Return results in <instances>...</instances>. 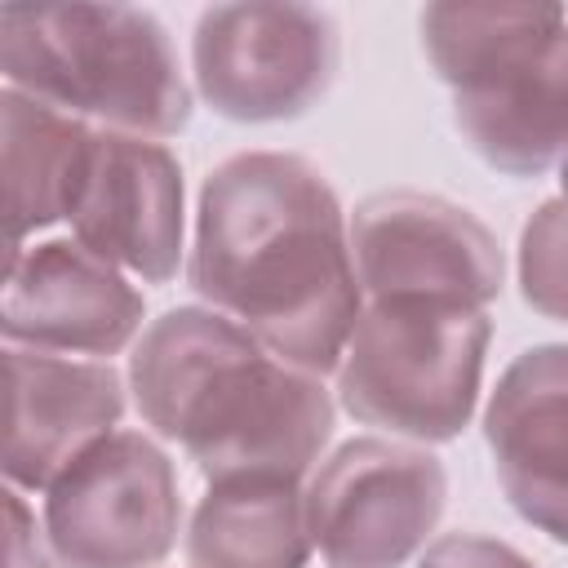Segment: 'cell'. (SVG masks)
<instances>
[{
    "label": "cell",
    "instance_id": "ba28073f",
    "mask_svg": "<svg viewBox=\"0 0 568 568\" xmlns=\"http://www.w3.org/2000/svg\"><path fill=\"white\" fill-rule=\"evenodd\" d=\"M448 497L439 457L395 439H346L306 484V528L328 568H399Z\"/></svg>",
    "mask_w": 568,
    "mask_h": 568
},
{
    "label": "cell",
    "instance_id": "ac0fdd59",
    "mask_svg": "<svg viewBox=\"0 0 568 568\" xmlns=\"http://www.w3.org/2000/svg\"><path fill=\"white\" fill-rule=\"evenodd\" d=\"M4 510H9V568H53V546L40 541V528L13 488L4 493Z\"/></svg>",
    "mask_w": 568,
    "mask_h": 568
},
{
    "label": "cell",
    "instance_id": "2e32d148",
    "mask_svg": "<svg viewBox=\"0 0 568 568\" xmlns=\"http://www.w3.org/2000/svg\"><path fill=\"white\" fill-rule=\"evenodd\" d=\"M519 293L532 311L568 324V200H546L519 231Z\"/></svg>",
    "mask_w": 568,
    "mask_h": 568
},
{
    "label": "cell",
    "instance_id": "d6986e66",
    "mask_svg": "<svg viewBox=\"0 0 568 568\" xmlns=\"http://www.w3.org/2000/svg\"><path fill=\"white\" fill-rule=\"evenodd\" d=\"M559 182H564V200H568V155H564V169H559Z\"/></svg>",
    "mask_w": 568,
    "mask_h": 568
},
{
    "label": "cell",
    "instance_id": "30bf717a",
    "mask_svg": "<svg viewBox=\"0 0 568 568\" xmlns=\"http://www.w3.org/2000/svg\"><path fill=\"white\" fill-rule=\"evenodd\" d=\"M75 244L151 284L182 262V164L155 138L98 129L80 195L71 204Z\"/></svg>",
    "mask_w": 568,
    "mask_h": 568
},
{
    "label": "cell",
    "instance_id": "6da1fadb",
    "mask_svg": "<svg viewBox=\"0 0 568 568\" xmlns=\"http://www.w3.org/2000/svg\"><path fill=\"white\" fill-rule=\"evenodd\" d=\"M186 280L209 311L311 377L342 368L364 311L342 204L288 151H244L204 178Z\"/></svg>",
    "mask_w": 568,
    "mask_h": 568
},
{
    "label": "cell",
    "instance_id": "4fadbf2b",
    "mask_svg": "<svg viewBox=\"0 0 568 568\" xmlns=\"http://www.w3.org/2000/svg\"><path fill=\"white\" fill-rule=\"evenodd\" d=\"M484 439L519 519L568 546V346L546 342L510 359Z\"/></svg>",
    "mask_w": 568,
    "mask_h": 568
},
{
    "label": "cell",
    "instance_id": "5bb4252c",
    "mask_svg": "<svg viewBox=\"0 0 568 568\" xmlns=\"http://www.w3.org/2000/svg\"><path fill=\"white\" fill-rule=\"evenodd\" d=\"M93 133L84 120L36 102L18 89L0 93V151H4V213H9V257L22 253L31 231L71 217L80 178L89 164Z\"/></svg>",
    "mask_w": 568,
    "mask_h": 568
},
{
    "label": "cell",
    "instance_id": "277c9868",
    "mask_svg": "<svg viewBox=\"0 0 568 568\" xmlns=\"http://www.w3.org/2000/svg\"><path fill=\"white\" fill-rule=\"evenodd\" d=\"M9 89L133 138H173L191 120L164 22L133 4H4Z\"/></svg>",
    "mask_w": 568,
    "mask_h": 568
},
{
    "label": "cell",
    "instance_id": "9a60e30c",
    "mask_svg": "<svg viewBox=\"0 0 568 568\" xmlns=\"http://www.w3.org/2000/svg\"><path fill=\"white\" fill-rule=\"evenodd\" d=\"M311 555L306 493L297 479H213L186 532L191 568H302Z\"/></svg>",
    "mask_w": 568,
    "mask_h": 568
},
{
    "label": "cell",
    "instance_id": "7a4b0ae2",
    "mask_svg": "<svg viewBox=\"0 0 568 568\" xmlns=\"http://www.w3.org/2000/svg\"><path fill=\"white\" fill-rule=\"evenodd\" d=\"M142 422L178 439L200 475L302 479L333 435V399L320 377L275 359L235 320L164 311L129 359Z\"/></svg>",
    "mask_w": 568,
    "mask_h": 568
},
{
    "label": "cell",
    "instance_id": "8992f818",
    "mask_svg": "<svg viewBox=\"0 0 568 568\" xmlns=\"http://www.w3.org/2000/svg\"><path fill=\"white\" fill-rule=\"evenodd\" d=\"M182 524L169 453L115 430L44 488V537L62 568H151Z\"/></svg>",
    "mask_w": 568,
    "mask_h": 568
},
{
    "label": "cell",
    "instance_id": "3957f363",
    "mask_svg": "<svg viewBox=\"0 0 568 568\" xmlns=\"http://www.w3.org/2000/svg\"><path fill=\"white\" fill-rule=\"evenodd\" d=\"M422 44L470 151L510 178L568 155V13L555 4H426Z\"/></svg>",
    "mask_w": 568,
    "mask_h": 568
},
{
    "label": "cell",
    "instance_id": "7c38bea8",
    "mask_svg": "<svg viewBox=\"0 0 568 568\" xmlns=\"http://www.w3.org/2000/svg\"><path fill=\"white\" fill-rule=\"evenodd\" d=\"M4 377V475L13 488H49L71 462L115 435L124 386L111 364L9 346Z\"/></svg>",
    "mask_w": 568,
    "mask_h": 568
},
{
    "label": "cell",
    "instance_id": "e0dca14e",
    "mask_svg": "<svg viewBox=\"0 0 568 568\" xmlns=\"http://www.w3.org/2000/svg\"><path fill=\"white\" fill-rule=\"evenodd\" d=\"M417 568H537V564L510 541H497L484 532H448L422 555Z\"/></svg>",
    "mask_w": 568,
    "mask_h": 568
},
{
    "label": "cell",
    "instance_id": "5b68a950",
    "mask_svg": "<svg viewBox=\"0 0 568 568\" xmlns=\"http://www.w3.org/2000/svg\"><path fill=\"white\" fill-rule=\"evenodd\" d=\"M488 311L448 302H368L337 368L351 417L422 444L457 439L475 413Z\"/></svg>",
    "mask_w": 568,
    "mask_h": 568
},
{
    "label": "cell",
    "instance_id": "9c48e42d",
    "mask_svg": "<svg viewBox=\"0 0 568 568\" xmlns=\"http://www.w3.org/2000/svg\"><path fill=\"white\" fill-rule=\"evenodd\" d=\"M359 288L373 302H448L484 311L501 293L497 235L426 191H377L351 217Z\"/></svg>",
    "mask_w": 568,
    "mask_h": 568
},
{
    "label": "cell",
    "instance_id": "52a82bcc",
    "mask_svg": "<svg viewBox=\"0 0 568 568\" xmlns=\"http://www.w3.org/2000/svg\"><path fill=\"white\" fill-rule=\"evenodd\" d=\"M200 98L235 124L306 115L333 84L337 27L315 4H213L191 40Z\"/></svg>",
    "mask_w": 568,
    "mask_h": 568
},
{
    "label": "cell",
    "instance_id": "8fae6325",
    "mask_svg": "<svg viewBox=\"0 0 568 568\" xmlns=\"http://www.w3.org/2000/svg\"><path fill=\"white\" fill-rule=\"evenodd\" d=\"M142 293L84 244L49 240L9 257L0 302V328L9 346L111 359L142 328Z\"/></svg>",
    "mask_w": 568,
    "mask_h": 568
}]
</instances>
